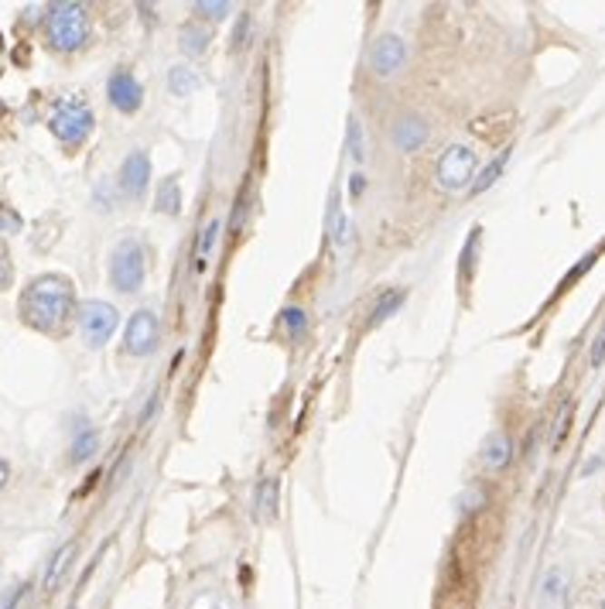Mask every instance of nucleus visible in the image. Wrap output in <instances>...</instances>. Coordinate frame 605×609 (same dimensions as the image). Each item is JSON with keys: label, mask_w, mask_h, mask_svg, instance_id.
Listing matches in <instances>:
<instances>
[{"label": "nucleus", "mask_w": 605, "mask_h": 609, "mask_svg": "<svg viewBox=\"0 0 605 609\" xmlns=\"http://www.w3.org/2000/svg\"><path fill=\"white\" fill-rule=\"evenodd\" d=\"M602 359H605V326L595 336V346H591V363H602Z\"/></svg>", "instance_id": "28"}, {"label": "nucleus", "mask_w": 605, "mask_h": 609, "mask_svg": "<svg viewBox=\"0 0 605 609\" xmlns=\"http://www.w3.org/2000/svg\"><path fill=\"white\" fill-rule=\"evenodd\" d=\"M106 93H110V103L117 106L120 113H133L141 106V100H144V90H141V83H137V75L131 69H117L110 75Z\"/></svg>", "instance_id": "10"}, {"label": "nucleus", "mask_w": 605, "mask_h": 609, "mask_svg": "<svg viewBox=\"0 0 605 609\" xmlns=\"http://www.w3.org/2000/svg\"><path fill=\"white\" fill-rule=\"evenodd\" d=\"M48 42L55 52H75L86 45L89 38V15L83 4H55L48 11Z\"/></svg>", "instance_id": "2"}, {"label": "nucleus", "mask_w": 605, "mask_h": 609, "mask_svg": "<svg viewBox=\"0 0 605 609\" xmlns=\"http://www.w3.org/2000/svg\"><path fill=\"white\" fill-rule=\"evenodd\" d=\"M510 459H513V442H510V438H506L503 431L489 435L486 446H483V466L496 473V469H503V466H506Z\"/></svg>", "instance_id": "12"}, {"label": "nucleus", "mask_w": 605, "mask_h": 609, "mask_svg": "<svg viewBox=\"0 0 605 609\" xmlns=\"http://www.w3.org/2000/svg\"><path fill=\"white\" fill-rule=\"evenodd\" d=\"M117 322H120L117 309L106 305V301H86V305L79 309V329H83V339H86L93 349L110 342V336L117 332Z\"/></svg>", "instance_id": "6"}, {"label": "nucleus", "mask_w": 605, "mask_h": 609, "mask_svg": "<svg viewBox=\"0 0 605 609\" xmlns=\"http://www.w3.org/2000/svg\"><path fill=\"white\" fill-rule=\"evenodd\" d=\"M220 230H222L220 220H212V223L202 226L199 243H195V270L209 268V260H212V253H216V243H220Z\"/></svg>", "instance_id": "14"}, {"label": "nucleus", "mask_w": 605, "mask_h": 609, "mask_svg": "<svg viewBox=\"0 0 605 609\" xmlns=\"http://www.w3.org/2000/svg\"><path fill=\"white\" fill-rule=\"evenodd\" d=\"M206 42H209V31L202 28H181V48L185 52H192V55H199V52H206Z\"/></svg>", "instance_id": "20"}, {"label": "nucleus", "mask_w": 605, "mask_h": 609, "mask_svg": "<svg viewBox=\"0 0 605 609\" xmlns=\"http://www.w3.org/2000/svg\"><path fill=\"white\" fill-rule=\"evenodd\" d=\"M561 572H551V579H547V599H554V595H558V599H561Z\"/></svg>", "instance_id": "27"}, {"label": "nucleus", "mask_w": 605, "mask_h": 609, "mask_svg": "<svg viewBox=\"0 0 605 609\" xmlns=\"http://www.w3.org/2000/svg\"><path fill=\"white\" fill-rule=\"evenodd\" d=\"M168 86H171L175 96H192V93L199 90V75H195V69H189V65H175L171 75H168Z\"/></svg>", "instance_id": "17"}, {"label": "nucleus", "mask_w": 605, "mask_h": 609, "mask_svg": "<svg viewBox=\"0 0 605 609\" xmlns=\"http://www.w3.org/2000/svg\"><path fill=\"white\" fill-rule=\"evenodd\" d=\"M148 179H151V162L144 151H133L131 158L123 162L120 168V189L123 195H131V199H141L144 189H148Z\"/></svg>", "instance_id": "11"}, {"label": "nucleus", "mask_w": 605, "mask_h": 609, "mask_svg": "<svg viewBox=\"0 0 605 609\" xmlns=\"http://www.w3.org/2000/svg\"><path fill=\"white\" fill-rule=\"evenodd\" d=\"M73 558H75V541H69V545H62V548L55 551V558L48 562V572H44V593H55V589H59L62 575L69 572Z\"/></svg>", "instance_id": "13"}, {"label": "nucleus", "mask_w": 605, "mask_h": 609, "mask_svg": "<svg viewBox=\"0 0 605 609\" xmlns=\"http://www.w3.org/2000/svg\"><path fill=\"white\" fill-rule=\"evenodd\" d=\"M158 315L148 312V309H141V312L131 315V322H127V332H123V349L131 353V357H148L154 353V346H158Z\"/></svg>", "instance_id": "8"}, {"label": "nucleus", "mask_w": 605, "mask_h": 609, "mask_svg": "<svg viewBox=\"0 0 605 609\" xmlns=\"http://www.w3.org/2000/svg\"><path fill=\"white\" fill-rule=\"evenodd\" d=\"M148 278V253L137 237H123L110 253V281L117 291H137Z\"/></svg>", "instance_id": "4"}, {"label": "nucleus", "mask_w": 605, "mask_h": 609, "mask_svg": "<svg viewBox=\"0 0 605 609\" xmlns=\"http://www.w3.org/2000/svg\"><path fill=\"white\" fill-rule=\"evenodd\" d=\"M7 479H11V466L0 459V493H4V486H7Z\"/></svg>", "instance_id": "30"}, {"label": "nucleus", "mask_w": 605, "mask_h": 609, "mask_svg": "<svg viewBox=\"0 0 605 609\" xmlns=\"http://www.w3.org/2000/svg\"><path fill=\"white\" fill-rule=\"evenodd\" d=\"M284 329H288V336H291V339H301V336H305V332H308V319H305V312H301V309H288V312H284Z\"/></svg>", "instance_id": "21"}, {"label": "nucleus", "mask_w": 605, "mask_h": 609, "mask_svg": "<svg viewBox=\"0 0 605 609\" xmlns=\"http://www.w3.org/2000/svg\"><path fill=\"white\" fill-rule=\"evenodd\" d=\"M475 168H479V154L469 144H452L434 162V185L448 195L465 192L475 185Z\"/></svg>", "instance_id": "3"}, {"label": "nucleus", "mask_w": 605, "mask_h": 609, "mask_svg": "<svg viewBox=\"0 0 605 609\" xmlns=\"http://www.w3.org/2000/svg\"><path fill=\"white\" fill-rule=\"evenodd\" d=\"M178 206H181V199H178V182L175 179H164L161 189H158V209L168 212V216H175Z\"/></svg>", "instance_id": "18"}, {"label": "nucleus", "mask_w": 605, "mask_h": 609, "mask_svg": "<svg viewBox=\"0 0 605 609\" xmlns=\"http://www.w3.org/2000/svg\"><path fill=\"white\" fill-rule=\"evenodd\" d=\"M93 452H96V431L83 428L79 431V438L73 442V462H86Z\"/></svg>", "instance_id": "19"}, {"label": "nucleus", "mask_w": 605, "mask_h": 609, "mask_svg": "<svg viewBox=\"0 0 605 609\" xmlns=\"http://www.w3.org/2000/svg\"><path fill=\"white\" fill-rule=\"evenodd\" d=\"M602 609H605V603H602Z\"/></svg>", "instance_id": "32"}, {"label": "nucleus", "mask_w": 605, "mask_h": 609, "mask_svg": "<svg viewBox=\"0 0 605 609\" xmlns=\"http://www.w3.org/2000/svg\"><path fill=\"white\" fill-rule=\"evenodd\" d=\"M568 417H571V404L561 411V417H558V431H554V446H561V438H564V425H568Z\"/></svg>", "instance_id": "29"}, {"label": "nucleus", "mask_w": 605, "mask_h": 609, "mask_svg": "<svg viewBox=\"0 0 605 609\" xmlns=\"http://www.w3.org/2000/svg\"><path fill=\"white\" fill-rule=\"evenodd\" d=\"M11 278H15V268H11V253H7V247L0 243V291L11 284Z\"/></svg>", "instance_id": "24"}, {"label": "nucleus", "mask_w": 605, "mask_h": 609, "mask_svg": "<svg viewBox=\"0 0 605 609\" xmlns=\"http://www.w3.org/2000/svg\"><path fill=\"white\" fill-rule=\"evenodd\" d=\"M257 514L264 520L278 517V479H264L257 486Z\"/></svg>", "instance_id": "16"}, {"label": "nucleus", "mask_w": 605, "mask_h": 609, "mask_svg": "<svg viewBox=\"0 0 605 609\" xmlns=\"http://www.w3.org/2000/svg\"><path fill=\"white\" fill-rule=\"evenodd\" d=\"M48 127L52 134L59 137L65 148H79L83 141L93 131V110L83 96H65L52 106V117H48Z\"/></svg>", "instance_id": "5"}, {"label": "nucleus", "mask_w": 605, "mask_h": 609, "mask_svg": "<svg viewBox=\"0 0 605 609\" xmlns=\"http://www.w3.org/2000/svg\"><path fill=\"white\" fill-rule=\"evenodd\" d=\"M369 65L380 79H394L407 65V42L400 34H380L369 48Z\"/></svg>", "instance_id": "7"}, {"label": "nucleus", "mask_w": 605, "mask_h": 609, "mask_svg": "<svg viewBox=\"0 0 605 609\" xmlns=\"http://www.w3.org/2000/svg\"><path fill=\"white\" fill-rule=\"evenodd\" d=\"M195 11H202L206 17H212V21H222L226 17V11H229V4H222V0H216V4H195Z\"/></svg>", "instance_id": "25"}, {"label": "nucleus", "mask_w": 605, "mask_h": 609, "mask_svg": "<svg viewBox=\"0 0 605 609\" xmlns=\"http://www.w3.org/2000/svg\"><path fill=\"white\" fill-rule=\"evenodd\" d=\"M24 595H28V585H15L11 593L0 599V609H17L21 603H24Z\"/></svg>", "instance_id": "26"}, {"label": "nucleus", "mask_w": 605, "mask_h": 609, "mask_svg": "<svg viewBox=\"0 0 605 609\" xmlns=\"http://www.w3.org/2000/svg\"><path fill=\"white\" fill-rule=\"evenodd\" d=\"M349 151H353L356 162H363V127H359V120H349Z\"/></svg>", "instance_id": "23"}, {"label": "nucleus", "mask_w": 605, "mask_h": 609, "mask_svg": "<svg viewBox=\"0 0 605 609\" xmlns=\"http://www.w3.org/2000/svg\"><path fill=\"white\" fill-rule=\"evenodd\" d=\"M503 164H506V154H500V158H496V162H489V168H483V175H479V179H475L473 192H483V189H489V185H493V182L500 179Z\"/></svg>", "instance_id": "22"}, {"label": "nucleus", "mask_w": 605, "mask_h": 609, "mask_svg": "<svg viewBox=\"0 0 605 609\" xmlns=\"http://www.w3.org/2000/svg\"><path fill=\"white\" fill-rule=\"evenodd\" d=\"M75 298L73 284L62 274H42L24 288L21 295V315L31 329L38 332H62L65 322L73 319Z\"/></svg>", "instance_id": "1"}, {"label": "nucleus", "mask_w": 605, "mask_h": 609, "mask_svg": "<svg viewBox=\"0 0 605 609\" xmlns=\"http://www.w3.org/2000/svg\"><path fill=\"white\" fill-rule=\"evenodd\" d=\"M404 291H400V288H394V291H384V295H380V301H376V305H373V312H369V326H380V322H386V319H390V315L397 312L400 305H404Z\"/></svg>", "instance_id": "15"}, {"label": "nucleus", "mask_w": 605, "mask_h": 609, "mask_svg": "<svg viewBox=\"0 0 605 609\" xmlns=\"http://www.w3.org/2000/svg\"><path fill=\"white\" fill-rule=\"evenodd\" d=\"M431 137V127L424 117H417V113H404V117L394 120V127H390V144L397 151H421L428 144Z\"/></svg>", "instance_id": "9"}, {"label": "nucleus", "mask_w": 605, "mask_h": 609, "mask_svg": "<svg viewBox=\"0 0 605 609\" xmlns=\"http://www.w3.org/2000/svg\"><path fill=\"white\" fill-rule=\"evenodd\" d=\"M473 250H475V237L469 240V257H473ZM469 268H473V260H465V274H469Z\"/></svg>", "instance_id": "31"}]
</instances>
